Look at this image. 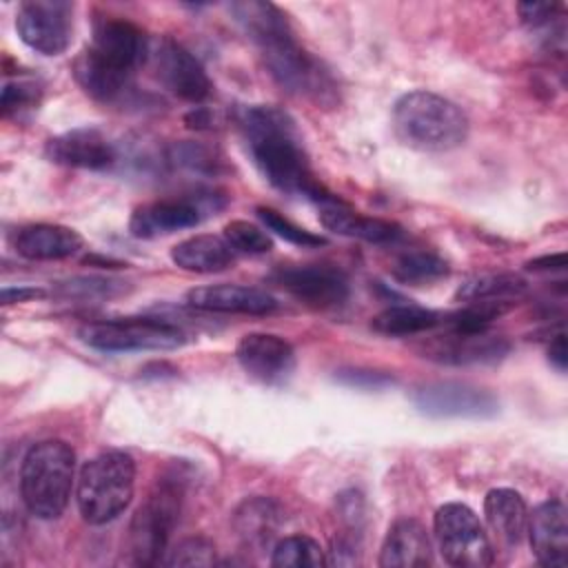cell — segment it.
<instances>
[{
    "label": "cell",
    "instance_id": "6da1fadb",
    "mask_svg": "<svg viewBox=\"0 0 568 568\" xmlns=\"http://www.w3.org/2000/svg\"><path fill=\"white\" fill-rule=\"evenodd\" d=\"M251 155L262 175L280 191L300 193L317 204L335 200L311 173L293 120L275 106H248L240 115Z\"/></svg>",
    "mask_w": 568,
    "mask_h": 568
},
{
    "label": "cell",
    "instance_id": "7a4b0ae2",
    "mask_svg": "<svg viewBox=\"0 0 568 568\" xmlns=\"http://www.w3.org/2000/svg\"><path fill=\"white\" fill-rule=\"evenodd\" d=\"M149 44L144 31L124 18L98 20L91 44L73 64L78 84L95 100L118 98L149 55Z\"/></svg>",
    "mask_w": 568,
    "mask_h": 568
},
{
    "label": "cell",
    "instance_id": "3957f363",
    "mask_svg": "<svg viewBox=\"0 0 568 568\" xmlns=\"http://www.w3.org/2000/svg\"><path fill=\"white\" fill-rule=\"evenodd\" d=\"M397 138L419 151H450L466 142L468 118L448 98L433 91H408L393 106Z\"/></svg>",
    "mask_w": 568,
    "mask_h": 568
},
{
    "label": "cell",
    "instance_id": "277c9868",
    "mask_svg": "<svg viewBox=\"0 0 568 568\" xmlns=\"http://www.w3.org/2000/svg\"><path fill=\"white\" fill-rule=\"evenodd\" d=\"M75 453L62 439H44L27 450L20 466V497L38 519H58L75 484Z\"/></svg>",
    "mask_w": 568,
    "mask_h": 568
},
{
    "label": "cell",
    "instance_id": "5b68a950",
    "mask_svg": "<svg viewBox=\"0 0 568 568\" xmlns=\"http://www.w3.org/2000/svg\"><path fill=\"white\" fill-rule=\"evenodd\" d=\"M135 490V462L122 450L89 459L75 479V501L82 519L93 526L113 521L126 510Z\"/></svg>",
    "mask_w": 568,
    "mask_h": 568
},
{
    "label": "cell",
    "instance_id": "8992f818",
    "mask_svg": "<svg viewBox=\"0 0 568 568\" xmlns=\"http://www.w3.org/2000/svg\"><path fill=\"white\" fill-rule=\"evenodd\" d=\"M262 49L271 75L291 93L315 102H333L335 82L328 71L306 53L293 38L291 27H282L255 42Z\"/></svg>",
    "mask_w": 568,
    "mask_h": 568
},
{
    "label": "cell",
    "instance_id": "52a82bcc",
    "mask_svg": "<svg viewBox=\"0 0 568 568\" xmlns=\"http://www.w3.org/2000/svg\"><path fill=\"white\" fill-rule=\"evenodd\" d=\"M180 499L182 490L171 479L158 481L146 495L129 526V552L133 564L153 566L162 559L180 515Z\"/></svg>",
    "mask_w": 568,
    "mask_h": 568
},
{
    "label": "cell",
    "instance_id": "ba28073f",
    "mask_svg": "<svg viewBox=\"0 0 568 568\" xmlns=\"http://www.w3.org/2000/svg\"><path fill=\"white\" fill-rule=\"evenodd\" d=\"M78 335L91 348L106 353L173 351L186 339L180 326L160 317H120L91 322L84 324Z\"/></svg>",
    "mask_w": 568,
    "mask_h": 568
},
{
    "label": "cell",
    "instance_id": "9c48e42d",
    "mask_svg": "<svg viewBox=\"0 0 568 568\" xmlns=\"http://www.w3.org/2000/svg\"><path fill=\"white\" fill-rule=\"evenodd\" d=\"M435 539L444 559L457 568H486L495 559L493 544L475 515L466 504H444L433 519Z\"/></svg>",
    "mask_w": 568,
    "mask_h": 568
},
{
    "label": "cell",
    "instance_id": "30bf717a",
    "mask_svg": "<svg viewBox=\"0 0 568 568\" xmlns=\"http://www.w3.org/2000/svg\"><path fill=\"white\" fill-rule=\"evenodd\" d=\"M16 31L29 49L42 55H60L71 42L73 4L67 0L22 2L16 16Z\"/></svg>",
    "mask_w": 568,
    "mask_h": 568
},
{
    "label": "cell",
    "instance_id": "8fae6325",
    "mask_svg": "<svg viewBox=\"0 0 568 568\" xmlns=\"http://www.w3.org/2000/svg\"><path fill=\"white\" fill-rule=\"evenodd\" d=\"M217 195H189L173 200H155L142 204L133 211L129 220V231L133 237L151 240L160 235H171L182 229H191L204 220L211 211L222 209Z\"/></svg>",
    "mask_w": 568,
    "mask_h": 568
},
{
    "label": "cell",
    "instance_id": "7c38bea8",
    "mask_svg": "<svg viewBox=\"0 0 568 568\" xmlns=\"http://www.w3.org/2000/svg\"><path fill=\"white\" fill-rule=\"evenodd\" d=\"M155 78L173 95L186 102H202L211 93V80L200 60L171 38L149 44Z\"/></svg>",
    "mask_w": 568,
    "mask_h": 568
},
{
    "label": "cell",
    "instance_id": "4fadbf2b",
    "mask_svg": "<svg viewBox=\"0 0 568 568\" xmlns=\"http://www.w3.org/2000/svg\"><path fill=\"white\" fill-rule=\"evenodd\" d=\"M415 406L435 417H490L497 413V399L477 386L459 382L426 384L413 393Z\"/></svg>",
    "mask_w": 568,
    "mask_h": 568
},
{
    "label": "cell",
    "instance_id": "5bb4252c",
    "mask_svg": "<svg viewBox=\"0 0 568 568\" xmlns=\"http://www.w3.org/2000/svg\"><path fill=\"white\" fill-rule=\"evenodd\" d=\"M273 277L295 300L313 308H333L348 297V280L333 266H286Z\"/></svg>",
    "mask_w": 568,
    "mask_h": 568
},
{
    "label": "cell",
    "instance_id": "9a60e30c",
    "mask_svg": "<svg viewBox=\"0 0 568 568\" xmlns=\"http://www.w3.org/2000/svg\"><path fill=\"white\" fill-rule=\"evenodd\" d=\"M510 344L501 335L484 331H448L422 346L424 357L442 364H490L501 359Z\"/></svg>",
    "mask_w": 568,
    "mask_h": 568
},
{
    "label": "cell",
    "instance_id": "2e32d148",
    "mask_svg": "<svg viewBox=\"0 0 568 568\" xmlns=\"http://www.w3.org/2000/svg\"><path fill=\"white\" fill-rule=\"evenodd\" d=\"M235 357L244 373L264 384L286 379L295 366L293 346L273 333H248L235 346Z\"/></svg>",
    "mask_w": 568,
    "mask_h": 568
},
{
    "label": "cell",
    "instance_id": "e0dca14e",
    "mask_svg": "<svg viewBox=\"0 0 568 568\" xmlns=\"http://www.w3.org/2000/svg\"><path fill=\"white\" fill-rule=\"evenodd\" d=\"M44 155L62 166L102 171L109 169L118 153L115 144L98 129H71L51 138L44 146Z\"/></svg>",
    "mask_w": 568,
    "mask_h": 568
},
{
    "label": "cell",
    "instance_id": "ac0fdd59",
    "mask_svg": "<svg viewBox=\"0 0 568 568\" xmlns=\"http://www.w3.org/2000/svg\"><path fill=\"white\" fill-rule=\"evenodd\" d=\"M526 532L541 566L561 568L568 564V517L559 499H548L528 513Z\"/></svg>",
    "mask_w": 568,
    "mask_h": 568
},
{
    "label": "cell",
    "instance_id": "d6986e66",
    "mask_svg": "<svg viewBox=\"0 0 568 568\" xmlns=\"http://www.w3.org/2000/svg\"><path fill=\"white\" fill-rule=\"evenodd\" d=\"M186 304L209 313L235 315H268L277 308V300L262 288L240 284H209L186 293Z\"/></svg>",
    "mask_w": 568,
    "mask_h": 568
},
{
    "label": "cell",
    "instance_id": "ffe728a7",
    "mask_svg": "<svg viewBox=\"0 0 568 568\" xmlns=\"http://www.w3.org/2000/svg\"><path fill=\"white\" fill-rule=\"evenodd\" d=\"M84 246L82 235L64 224H29L16 231L13 248L24 260L53 262L75 255Z\"/></svg>",
    "mask_w": 568,
    "mask_h": 568
},
{
    "label": "cell",
    "instance_id": "44dd1931",
    "mask_svg": "<svg viewBox=\"0 0 568 568\" xmlns=\"http://www.w3.org/2000/svg\"><path fill=\"white\" fill-rule=\"evenodd\" d=\"M433 564V546L426 528L415 519L395 521L382 544V568H424Z\"/></svg>",
    "mask_w": 568,
    "mask_h": 568
},
{
    "label": "cell",
    "instance_id": "7402d4cb",
    "mask_svg": "<svg viewBox=\"0 0 568 568\" xmlns=\"http://www.w3.org/2000/svg\"><path fill=\"white\" fill-rule=\"evenodd\" d=\"M320 222L333 233L373 244H388L402 237V229L397 224L379 217L359 215L357 211L348 209L339 197L320 204Z\"/></svg>",
    "mask_w": 568,
    "mask_h": 568
},
{
    "label": "cell",
    "instance_id": "603a6c76",
    "mask_svg": "<svg viewBox=\"0 0 568 568\" xmlns=\"http://www.w3.org/2000/svg\"><path fill=\"white\" fill-rule=\"evenodd\" d=\"M484 515L506 548H515L521 544L528 528V506L524 497L513 488H493L484 497Z\"/></svg>",
    "mask_w": 568,
    "mask_h": 568
},
{
    "label": "cell",
    "instance_id": "cb8c5ba5",
    "mask_svg": "<svg viewBox=\"0 0 568 568\" xmlns=\"http://www.w3.org/2000/svg\"><path fill=\"white\" fill-rule=\"evenodd\" d=\"M171 260L189 273H220L235 262V251L224 237L200 233L178 242L171 248Z\"/></svg>",
    "mask_w": 568,
    "mask_h": 568
},
{
    "label": "cell",
    "instance_id": "d4e9b609",
    "mask_svg": "<svg viewBox=\"0 0 568 568\" xmlns=\"http://www.w3.org/2000/svg\"><path fill=\"white\" fill-rule=\"evenodd\" d=\"M444 322V315L430 308H422V306H406V304H397V306H388L382 313H377L371 322L373 331L382 333V335H417L424 331H430L435 326H439Z\"/></svg>",
    "mask_w": 568,
    "mask_h": 568
},
{
    "label": "cell",
    "instance_id": "484cf974",
    "mask_svg": "<svg viewBox=\"0 0 568 568\" xmlns=\"http://www.w3.org/2000/svg\"><path fill=\"white\" fill-rule=\"evenodd\" d=\"M526 293V282L515 273H488L464 282L455 297L459 302H510Z\"/></svg>",
    "mask_w": 568,
    "mask_h": 568
},
{
    "label": "cell",
    "instance_id": "4316f807",
    "mask_svg": "<svg viewBox=\"0 0 568 568\" xmlns=\"http://www.w3.org/2000/svg\"><path fill=\"white\" fill-rule=\"evenodd\" d=\"M328 564L320 541L308 535H291L275 544L271 566L275 568H320Z\"/></svg>",
    "mask_w": 568,
    "mask_h": 568
},
{
    "label": "cell",
    "instance_id": "83f0119b",
    "mask_svg": "<svg viewBox=\"0 0 568 568\" xmlns=\"http://www.w3.org/2000/svg\"><path fill=\"white\" fill-rule=\"evenodd\" d=\"M395 280L413 286L433 284L448 275V264L430 251H408L393 266Z\"/></svg>",
    "mask_w": 568,
    "mask_h": 568
},
{
    "label": "cell",
    "instance_id": "f1b7e54d",
    "mask_svg": "<svg viewBox=\"0 0 568 568\" xmlns=\"http://www.w3.org/2000/svg\"><path fill=\"white\" fill-rule=\"evenodd\" d=\"M240 535L248 544H264L275 530V510L271 501L264 499H253L246 501L235 517Z\"/></svg>",
    "mask_w": 568,
    "mask_h": 568
},
{
    "label": "cell",
    "instance_id": "f546056e",
    "mask_svg": "<svg viewBox=\"0 0 568 568\" xmlns=\"http://www.w3.org/2000/svg\"><path fill=\"white\" fill-rule=\"evenodd\" d=\"M255 213H257V217L262 220V224H264L271 233H275L277 237H282V240H286V242H291V244H295V246L315 248V246L326 244V240H324L322 235H315L313 231H308V229H304V226L291 222L288 217H284L280 211H275V209H271V206H257Z\"/></svg>",
    "mask_w": 568,
    "mask_h": 568
},
{
    "label": "cell",
    "instance_id": "4dcf8cb0",
    "mask_svg": "<svg viewBox=\"0 0 568 568\" xmlns=\"http://www.w3.org/2000/svg\"><path fill=\"white\" fill-rule=\"evenodd\" d=\"M224 240L233 246V251L251 255H262L273 248V240L268 237V233L246 220H231L224 226Z\"/></svg>",
    "mask_w": 568,
    "mask_h": 568
},
{
    "label": "cell",
    "instance_id": "1f68e13d",
    "mask_svg": "<svg viewBox=\"0 0 568 568\" xmlns=\"http://www.w3.org/2000/svg\"><path fill=\"white\" fill-rule=\"evenodd\" d=\"M169 566H211L215 564V546L204 537H191L180 541L171 557L166 559Z\"/></svg>",
    "mask_w": 568,
    "mask_h": 568
},
{
    "label": "cell",
    "instance_id": "d6a6232c",
    "mask_svg": "<svg viewBox=\"0 0 568 568\" xmlns=\"http://www.w3.org/2000/svg\"><path fill=\"white\" fill-rule=\"evenodd\" d=\"M40 100V84L33 80H16V82H7L2 89V98H0V106L4 115L11 113H20L24 109L36 106Z\"/></svg>",
    "mask_w": 568,
    "mask_h": 568
},
{
    "label": "cell",
    "instance_id": "836d02e7",
    "mask_svg": "<svg viewBox=\"0 0 568 568\" xmlns=\"http://www.w3.org/2000/svg\"><path fill=\"white\" fill-rule=\"evenodd\" d=\"M519 18L524 24L537 29V27H546L555 20V13L559 11L557 2H521L517 4Z\"/></svg>",
    "mask_w": 568,
    "mask_h": 568
},
{
    "label": "cell",
    "instance_id": "e575fe53",
    "mask_svg": "<svg viewBox=\"0 0 568 568\" xmlns=\"http://www.w3.org/2000/svg\"><path fill=\"white\" fill-rule=\"evenodd\" d=\"M111 282L106 280H73L69 282L64 288L69 291V295H80V297H91L93 293L98 295H109L111 293Z\"/></svg>",
    "mask_w": 568,
    "mask_h": 568
},
{
    "label": "cell",
    "instance_id": "d590c367",
    "mask_svg": "<svg viewBox=\"0 0 568 568\" xmlns=\"http://www.w3.org/2000/svg\"><path fill=\"white\" fill-rule=\"evenodd\" d=\"M342 382L351 384V386H364V388H382L386 386L390 379L379 375V373H362V371H348V373H342L339 375Z\"/></svg>",
    "mask_w": 568,
    "mask_h": 568
},
{
    "label": "cell",
    "instance_id": "8d00e7d4",
    "mask_svg": "<svg viewBox=\"0 0 568 568\" xmlns=\"http://www.w3.org/2000/svg\"><path fill=\"white\" fill-rule=\"evenodd\" d=\"M47 293L36 286H7L2 288V304H18V302H29L36 297H44Z\"/></svg>",
    "mask_w": 568,
    "mask_h": 568
},
{
    "label": "cell",
    "instance_id": "74e56055",
    "mask_svg": "<svg viewBox=\"0 0 568 568\" xmlns=\"http://www.w3.org/2000/svg\"><path fill=\"white\" fill-rule=\"evenodd\" d=\"M548 359H550V364H552L559 373L566 371V366H568V348H566V335H564V333L555 335V339L550 342V346H548Z\"/></svg>",
    "mask_w": 568,
    "mask_h": 568
},
{
    "label": "cell",
    "instance_id": "f35d334b",
    "mask_svg": "<svg viewBox=\"0 0 568 568\" xmlns=\"http://www.w3.org/2000/svg\"><path fill=\"white\" fill-rule=\"evenodd\" d=\"M532 271H555V268H566V253H555V255H544L526 264Z\"/></svg>",
    "mask_w": 568,
    "mask_h": 568
}]
</instances>
